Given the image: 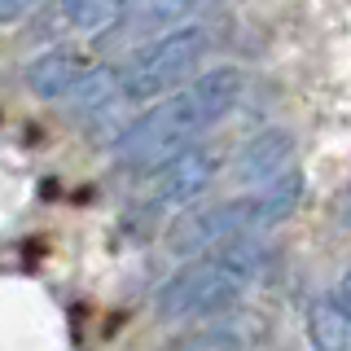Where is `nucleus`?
Returning <instances> with one entry per match:
<instances>
[{
    "instance_id": "nucleus-1",
    "label": "nucleus",
    "mask_w": 351,
    "mask_h": 351,
    "mask_svg": "<svg viewBox=\"0 0 351 351\" xmlns=\"http://www.w3.org/2000/svg\"><path fill=\"white\" fill-rule=\"evenodd\" d=\"M241 97V71L237 66H215L202 71L193 84H184L180 93H171L162 106H154L149 114H141L132 128L119 136V158L132 171H149L171 162L176 154L193 149V136H202L206 128H215L224 114H233Z\"/></svg>"
},
{
    "instance_id": "nucleus-2",
    "label": "nucleus",
    "mask_w": 351,
    "mask_h": 351,
    "mask_svg": "<svg viewBox=\"0 0 351 351\" xmlns=\"http://www.w3.org/2000/svg\"><path fill=\"white\" fill-rule=\"evenodd\" d=\"M263 272V241L241 237L211 255L184 263L176 277L158 290V316L162 321H193V316H215L233 307L246 285H255Z\"/></svg>"
},
{
    "instance_id": "nucleus-3",
    "label": "nucleus",
    "mask_w": 351,
    "mask_h": 351,
    "mask_svg": "<svg viewBox=\"0 0 351 351\" xmlns=\"http://www.w3.org/2000/svg\"><path fill=\"white\" fill-rule=\"evenodd\" d=\"M206 49H211V31L197 27V22L176 27L167 36L141 44V49L114 71L119 97H123V101H154V97L171 93L176 84H184L197 66H202Z\"/></svg>"
},
{
    "instance_id": "nucleus-4",
    "label": "nucleus",
    "mask_w": 351,
    "mask_h": 351,
    "mask_svg": "<svg viewBox=\"0 0 351 351\" xmlns=\"http://www.w3.org/2000/svg\"><path fill=\"white\" fill-rule=\"evenodd\" d=\"M241 237H259L255 193H241V197H228V202H219V206H206V211L180 215L167 233V246H171V255L202 259V255L228 246V241H241Z\"/></svg>"
},
{
    "instance_id": "nucleus-5",
    "label": "nucleus",
    "mask_w": 351,
    "mask_h": 351,
    "mask_svg": "<svg viewBox=\"0 0 351 351\" xmlns=\"http://www.w3.org/2000/svg\"><path fill=\"white\" fill-rule=\"evenodd\" d=\"M215 171H219V158L211 149L193 145V149L176 154L171 162L158 167V176H154V197H158L162 206H189L193 197H202L211 189Z\"/></svg>"
},
{
    "instance_id": "nucleus-6",
    "label": "nucleus",
    "mask_w": 351,
    "mask_h": 351,
    "mask_svg": "<svg viewBox=\"0 0 351 351\" xmlns=\"http://www.w3.org/2000/svg\"><path fill=\"white\" fill-rule=\"evenodd\" d=\"M290 158H294V136H290V132H281V128L255 132V136L241 145L237 162H233V180L246 184L250 193L268 189L272 180H281L285 171H294Z\"/></svg>"
},
{
    "instance_id": "nucleus-7",
    "label": "nucleus",
    "mask_w": 351,
    "mask_h": 351,
    "mask_svg": "<svg viewBox=\"0 0 351 351\" xmlns=\"http://www.w3.org/2000/svg\"><path fill=\"white\" fill-rule=\"evenodd\" d=\"M202 5V0H132V9H128V18L119 22V36L123 40H141V36H167V31L176 27H189V18L193 9Z\"/></svg>"
},
{
    "instance_id": "nucleus-8",
    "label": "nucleus",
    "mask_w": 351,
    "mask_h": 351,
    "mask_svg": "<svg viewBox=\"0 0 351 351\" xmlns=\"http://www.w3.org/2000/svg\"><path fill=\"white\" fill-rule=\"evenodd\" d=\"M88 71L80 66V58L75 53H44V58H36L27 66V88L40 97H53V101H62V97H75L84 88Z\"/></svg>"
},
{
    "instance_id": "nucleus-9",
    "label": "nucleus",
    "mask_w": 351,
    "mask_h": 351,
    "mask_svg": "<svg viewBox=\"0 0 351 351\" xmlns=\"http://www.w3.org/2000/svg\"><path fill=\"white\" fill-rule=\"evenodd\" d=\"M307 338H312L316 351H351V316L338 303V294H325V299L312 303V312H307Z\"/></svg>"
},
{
    "instance_id": "nucleus-10",
    "label": "nucleus",
    "mask_w": 351,
    "mask_h": 351,
    "mask_svg": "<svg viewBox=\"0 0 351 351\" xmlns=\"http://www.w3.org/2000/svg\"><path fill=\"white\" fill-rule=\"evenodd\" d=\"M132 0H62V18L75 31H110L128 18Z\"/></svg>"
},
{
    "instance_id": "nucleus-11",
    "label": "nucleus",
    "mask_w": 351,
    "mask_h": 351,
    "mask_svg": "<svg viewBox=\"0 0 351 351\" xmlns=\"http://www.w3.org/2000/svg\"><path fill=\"white\" fill-rule=\"evenodd\" d=\"M171 351H246V343H241V334H233V329L211 325V329H197V334L180 338Z\"/></svg>"
},
{
    "instance_id": "nucleus-12",
    "label": "nucleus",
    "mask_w": 351,
    "mask_h": 351,
    "mask_svg": "<svg viewBox=\"0 0 351 351\" xmlns=\"http://www.w3.org/2000/svg\"><path fill=\"white\" fill-rule=\"evenodd\" d=\"M40 0H0V22H9V18H18V14H27V9H36Z\"/></svg>"
},
{
    "instance_id": "nucleus-13",
    "label": "nucleus",
    "mask_w": 351,
    "mask_h": 351,
    "mask_svg": "<svg viewBox=\"0 0 351 351\" xmlns=\"http://www.w3.org/2000/svg\"><path fill=\"white\" fill-rule=\"evenodd\" d=\"M338 303H343V307H347V316H351V268H347L343 285H338Z\"/></svg>"
}]
</instances>
